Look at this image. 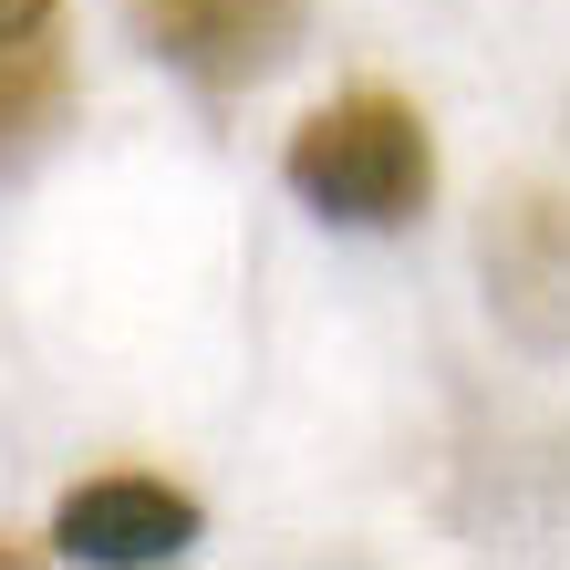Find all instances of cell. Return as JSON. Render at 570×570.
<instances>
[{
    "label": "cell",
    "instance_id": "6da1fadb",
    "mask_svg": "<svg viewBox=\"0 0 570 570\" xmlns=\"http://www.w3.org/2000/svg\"><path fill=\"white\" fill-rule=\"evenodd\" d=\"M281 177L332 228H405L435 197V136H425V115L405 94L353 83V94H332V105H312L291 125Z\"/></svg>",
    "mask_w": 570,
    "mask_h": 570
},
{
    "label": "cell",
    "instance_id": "7a4b0ae2",
    "mask_svg": "<svg viewBox=\"0 0 570 570\" xmlns=\"http://www.w3.org/2000/svg\"><path fill=\"white\" fill-rule=\"evenodd\" d=\"M125 21H136V42L156 62L228 94V83H259L271 62H291L312 0H125Z\"/></svg>",
    "mask_w": 570,
    "mask_h": 570
},
{
    "label": "cell",
    "instance_id": "3957f363",
    "mask_svg": "<svg viewBox=\"0 0 570 570\" xmlns=\"http://www.w3.org/2000/svg\"><path fill=\"white\" fill-rule=\"evenodd\" d=\"M208 509H197L187 488L146 478V466H105V478L62 488L52 509V550L62 560H105V570H146V560H187Z\"/></svg>",
    "mask_w": 570,
    "mask_h": 570
},
{
    "label": "cell",
    "instance_id": "277c9868",
    "mask_svg": "<svg viewBox=\"0 0 570 570\" xmlns=\"http://www.w3.org/2000/svg\"><path fill=\"white\" fill-rule=\"evenodd\" d=\"M488 301L529 353H570V197L529 187L488 218Z\"/></svg>",
    "mask_w": 570,
    "mask_h": 570
},
{
    "label": "cell",
    "instance_id": "5b68a950",
    "mask_svg": "<svg viewBox=\"0 0 570 570\" xmlns=\"http://www.w3.org/2000/svg\"><path fill=\"white\" fill-rule=\"evenodd\" d=\"M62 105H73V73H62V52L31 31V42H0V166L31 156L62 125Z\"/></svg>",
    "mask_w": 570,
    "mask_h": 570
},
{
    "label": "cell",
    "instance_id": "8992f818",
    "mask_svg": "<svg viewBox=\"0 0 570 570\" xmlns=\"http://www.w3.org/2000/svg\"><path fill=\"white\" fill-rule=\"evenodd\" d=\"M42 21H52V0H0V42H31Z\"/></svg>",
    "mask_w": 570,
    "mask_h": 570
}]
</instances>
